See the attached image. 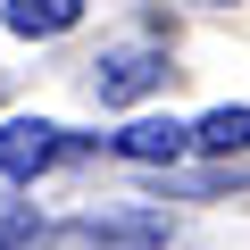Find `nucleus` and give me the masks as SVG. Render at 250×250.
<instances>
[{
    "label": "nucleus",
    "instance_id": "f257e3e1",
    "mask_svg": "<svg viewBox=\"0 0 250 250\" xmlns=\"http://www.w3.org/2000/svg\"><path fill=\"white\" fill-rule=\"evenodd\" d=\"M75 142L59 134V125H42V117H9L0 125V175H17V184H34L42 167H59Z\"/></svg>",
    "mask_w": 250,
    "mask_h": 250
},
{
    "label": "nucleus",
    "instance_id": "f03ea898",
    "mask_svg": "<svg viewBox=\"0 0 250 250\" xmlns=\"http://www.w3.org/2000/svg\"><path fill=\"white\" fill-rule=\"evenodd\" d=\"M159 75H167V59H159L150 42H125V50H108V59L92 67V92H100L108 108H125V100H142Z\"/></svg>",
    "mask_w": 250,
    "mask_h": 250
},
{
    "label": "nucleus",
    "instance_id": "7ed1b4c3",
    "mask_svg": "<svg viewBox=\"0 0 250 250\" xmlns=\"http://www.w3.org/2000/svg\"><path fill=\"white\" fill-rule=\"evenodd\" d=\"M117 159H134V167H167V159H184L192 150V125H175V117H134V125H117Z\"/></svg>",
    "mask_w": 250,
    "mask_h": 250
},
{
    "label": "nucleus",
    "instance_id": "20e7f679",
    "mask_svg": "<svg viewBox=\"0 0 250 250\" xmlns=\"http://www.w3.org/2000/svg\"><path fill=\"white\" fill-rule=\"evenodd\" d=\"M192 150H208V159H250V108H208L200 125H192Z\"/></svg>",
    "mask_w": 250,
    "mask_h": 250
},
{
    "label": "nucleus",
    "instance_id": "39448f33",
    "mask_svg": "<svg viewBox=\"0 0 250 250\" xmlns=\"http://www.w3.org/2000/svg\"><path fill=\"white\" fill-rule=\"evenodd\" d=\"M75 17H83V0H9V34H25V42L67 34Z\"/></svg>",
    "mask_w": 250,
    "mask_h": 250
},
{
    "label": "nucleus",
    "instance_id": "423d86ee",
    "mask_svg": "<svg viewBox=\"0 0 250 250\" xmlns=\"http://www.w3.org/2000/svg\"><path fill=\"white\" fill-rule=\"evenodd\" d=\"M0 250H9V242H0Z\"/></svg>",
    "mask_w": 250,
    "mask_h": 250
}]
</instances>
